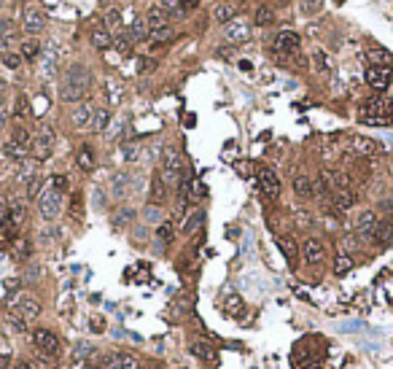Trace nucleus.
<instances>
[{"instance_id": "1", "label": "nucleus", "mask_w": 393, "mask_h": 369, "mask_svg": "<svg viewBox=\"0 0 393 369\" xmlns=\"http://www.w3.org/2000/svg\"><path fill=\"white\" fill-rule=\"evenodd\" d=\"M92 84V73L86 70L84 65H70L65 70V78H62V86H59V97L62 103H81L86 89Z\"/></svg>"}, {"instance_id": "2", "label": "nucleus", "mask_w": 393, "mask_h": 369, "mask_svg": "<svg viewBox=\"0 0 393 369\" xmlns=\"http://www.w3.org/2000/svg\"><path fill=\"white\" fill-rule=\"evenodd\" d=\"M361 121L372 127H388L390 124V103L385 97H369L361 105Z\"/></svg>"}, {"instance_id": "3", "label": "nucleus", "mask_w": 393, "mask_h": 369, "mask_svg": "<svg viewBox=\"0 0 393 369\" xmlns=\"http://www.w3.org/2000/svg\"><path fill=\"white\" fill-rule=\"evenodd\" d=\"M146 25H148V38H151L154 43H164L170 41L172 35V27H170V19H167V11L162 9V6H154V9L146 11Z\"/></svg>"}, {"instance_id": "4", "label": "nucleus", "mask_w": 393, "mask_h": 369, "mask_svg": "<svg viewBox=\"0 0 393 369\" xmlns=\"http://www.w3.org/2000/svg\"><path fill=\"white\" fill-rule=\"evenodd\" d=\"M159 178L167 183V189H178L180 178H183V159H180V154L175 151V148H167L162 156V164H159Z\"/></svg>"}, {"instance_id": "5", "label": "nucleus", "mask_w": 393, "mask_h": 369, "mask_svg": "<svg viewBox=\"0 0 393 369\" xmlns=\"http://www.w3.org/2000/svg\"><path fill=\"white\" fill-rule=\"evenodd\" d=\"M54 143H57V138H54V130L49 124H41L38 132L33 135V146H30V154H33L35 162H46L49 156L54 154Z\"/></svg>"}, {"instance_id": "6", "label": "nucleus", "mask_w": 393, "mask_h": 369, "mask_svg": "<svg viewBox=\"0 0 393 369\" xmlns=\"http://www.w3.org/2000/svg\"><path fill=\"white\" fill-rule=\"evenodd\" d=\"M38 213H41L43 221H54L62 213V194L54 189V186H46L38 197Z\"/></svg>"}, {"instance_id": "7", "label": "nucleus", "mask_w": 393, "mask_h": 369, "mask_svg": "<svg viewBox=\"0 0 393 369\" xmlns=\"http://www.w3.org/2000/svg\"><path fill=\"white\" fill-rule=\"evenodd\" d=\"M41 81H51L54 76H57V70H59V46H57V41H49L41 49Z\"/></svg>"}, {"instance_id": "8", "label": "nucleus", "mask_w": 393, "mask_h": 369, "mask_svg": "<svg viewBox=\"0 0 393 369\" xmlns=\"http://www.w3.org/2000/svg\"><path fill=\"white\" fill-rule=\"evenodd\" d=\"M302 46V38L299 33H294V30H283V33L275 35L272 41V51L278 54V57H291V54H296Z\"/></svg>"}, {"instance_id": "9", "label": "nucleus", "mask_w": 393, "mask_h": 369, "mask_svg": "<svg viewBox=\"0 0 393 369\" xmlns=\"http://www.w3.org/2000/svg\"><path fill=\"white\" fill-rule=\"evenodd\" d=\"M256 183H258V192H261L267 200H278L280 197V178L272 167H258Z\"/></svg>"}, {"instance_id": "10", "label": "nucleus", "mask_w": 393, "mask_h": 369, "mask_svg": "<svg viewBox=\"0 0 393 369\" xmlns=\"http://www.w3.org/2000/svg\"><path fill=\"white\" fill-rule=\"evenodd\" d=\"M43 27H46L43 9H38V6H27L25 14H22V30H25L27 35H41Z\"/></svg>"}, {"instance_id": "11", "label": "nucleus", "mask_w": 393, "mask_h": 369, "mask_svg": "<svg viewBox=\"0 0 393 369\" xmlns=\"http://www.w3.org/2000/svg\"><path fill=\"white\" fill-rule=\"evenodd\" d=\"M33 342H35V348H38L41 356H57V350H59L57 334L49 332V329H35V332H33Z\"/></svg>"}, {"instance_id": "12", "label": "nucleus", "mask_w": 393, "mask_h": 369, "mask_svg": "<svg viewBox=\"0 0 393 369\" xmlns=\"http://www.w3.org/2000/svg\"><path fill=\"white\" fill-rule=\"evenodd\" d=\"M364 78H366V84L372 86L374 92L388 89V84H390V65H369Z\"/></svg>"}, {"instance_id": "13", "label": "nucleus", "mask_w": 393, "mask_h": 369, "mask_svg": "<svg viewBox=\"0 0 393 369\" xmlns=\"http://www.w3.org/2000/svg\"><path fill=\"white\" fill-rule=\"evenodd\" d=\"M14 310L30 324V321H35L38 316H41V302H38L35 296H30V294H22L19 299L14 302Z\"/></svg>"}, {"instance_id": "14", "label": "nucleus", "mask_w": 393, "mask_h": 369, "mask_svg": "<svg viewBox=\"0 0 393 369\" xmlns=\"http://www.w3.org/2000/svg\"><path fill=\"white\" fill-rule=\"evenodd\" d=\"M302 256L307 264H320L326 259V245L318 237H307L302 242Z\"/></svg>"}, {"instance_id": "15", "label": "nucleus", "mask_w": 393, "mask_h": 369, "mask_svg": "<svg viewBox=\"0 0 393 369\" xmlns=\"http://www.w3.org/2000/svg\"><path fill=\"white\" fill-rule=\"evenodd\" d=\"M188 353L196 356L200 361H208V364H213V361L218 358V348L210 340H191L188 342Z\"/></svg>"}, {"instance_id": "16", "label": "nucleus", "mask_w": 393, "mask_h": 369, "mask_svg": "<svg viewBox=\"0 0 393 369\" xmlns=\"http://www.w3.org/2000/svg\"><path fill=\"white\" fill-rule=\"evenodd\" d=\"M103 369H140V361L132 353H111L103 358Z\"/></svg>"}, {"instance_id": "17", "label": "nucleus", "mask_w": 393, "mask_h": 369, "mask_svg": "<svg viewBox=\"0 0 393 369\" xmlns=\"http://www.w3.org/2000/svg\"><path fill=\"white\" fill-rule=\"evenodd\" d=\"M224 35H226V41H229V43H245L250 38V25L245 19H234V22L226 25Z\"/></svg>"}, {"instance_id": "18", "label": "nucleus", "mask_w": 393, "mask_h": 369, "mask_svg": "<svg viewBox=\"0 0 393 369\" xmlns=\"http://www.w3.org/2000/svg\"><path fill=\"white\" fill-rule=\"evenodd\" d=\"M19 43V27L11 19L0 17V49H14Z\"/></svg>"}, {"instance_id": "19", "label": "nucleus", "mask_w": 393, "mask_h": 369, "mask_svg": "<svg viewBox=\"0 0 393 369\" xmlns=\"http://www.w3.org/2000/svg\"><path fill=\"white\" fill-rule=\"evenodd\" d=\"M92 119H94V108L86 103V100H81V103L73 108V113H70V121H73V127H76V130L92 127Z\"/></svg>"}, {"instance_id": "20", "label": "nucleus", "mask_w": 393, "mask_h": 369, "mask_svg": "<svg viewBox=\"0 0 393 369\" xmlns=\"http://www.w3.org/2000/svg\"><path fill=\"white\" fill-rule=\"evenodd\" d=\"M167 194H170V189H167V183L159 178V172H154V178H151V186H148V202L151 205H164L167 202Z\"/></svg>"}, {"instance_id": "21", "label": "nucleus", "mask_w": 393, "mask_h": 369, "mask_svg": "<svg viewBox=\"0 0 393 369\" xmlns=\"http://www.w3.org/2000/svg\"><path fill=\"white\" fill-rule=\"evenodd\" d=\"M350 148L356 154H361V156H377L382 151V146L377 143V140H372V138H364V135H356L350 140Z\"/></svg>"}, {"instance_id": "22", "label": "nucleus", "mask_w": 393, "mask_h": 369, "mask_svg": "<svg viewBox=\"0 0 393 369\" xmlns=\"http://www.w3.org/2000/svg\"><path fill=\"white\" fill-rule=\"evenodd\" d=\"M374 229H377V216L374 210H364L356 221V232L361 234L364 240H374Z\"/></svg>"}, {"instance_id": "23", "label": "nucleus", "mask_w": 393, "mask_h": 369, "mask_svg": "<svg viewBox=\"0 0 393 369\" xmlns=\"http://www.w3.org/2000/svg\"><path fill=\"white\" fill-rule=\"evenodd\" d=\"M294 361H296L302 369H315L320 361H323V356H320L318 350H312V348H296Z\"/></svg>"}, {"instance_id": "24", "label": "nucleus", "mask_w": 393, "mask_h": 369, "mask_svg": "<svg viewBox=\"0 0 393 369\" xmlns=\"http://www.w3.org/2000/svg\"><path fill=\"white\" fill-rule=\"evenodd\" d=\"M294 194L299 200H312L315 197V180L307 175H296L294 178Z\"/></svg>"}, {"instance_id": "25", "label": "nucleus", "mask_w": 393, "mask_h": 369, "mask_svg": "<svg viewBox=\"0 0 393 369\" xmlns=\"http://www.w3.org/2000/svg\"><path fill=\"white\" fill-rule=\"evenodd\" d=\"M224 313H226V316H229V318H245V302H242L240 299V296L237 294H229V296H226V302H224Z\"/></svg>"}, {"instance_id": "26", "label": "nucleus", "mask_w": 393, "mask_h": 369, "mask_svg": "<svg viewBox=\"0 0 393 369\" xmlns=\"http://www.w3.org/2000/svg\"><path fill=\"white\" fill-rule=\"evenodd\" d=\"M332 205L337 210H350L353 205H356V194H353V189H340L332 194Z\"/></svg>"}, {"instance_id": "27", "label": "nucleus", "mask_w": 393, "mask_h": 369, "mask_svg": "<svg viewBox=\"0 0 393 369\" xmlns=\"http://www.w3.org/2000/svg\"><path fill=\"white\" fill-rule=\"evenodd\" d=\"M92 46L94 49H100V51H105V49H111L113 46V33H108L105 27H97V30H92Z\"/></svg>"}, {"instance_id": "28", "label": "nucleus", "mask_w": 393, "mask_h": 369, "mask_svg": "<svg viewBox=\"0 0 393 369\" xmlns=\"http://www.w3.org/2000/svg\"><path fill=\"white\" fill-rule=\"evenodd\" d=\"M121 154H124V159H127V162H138L140 156H143V143H140L138 138H132V140H124V146H121Z\"/></svg>"}, {"instance_id": "29", "label": "nucleus", "mask_w": 393, "mask_h": 369, "mask_svg": "<svg viewBox=\"0 0 393 369\" xmlns=\"http://www.w3.org/2000/svg\"><path fill=\"white\" fill-rule=\"evenodd\" d=\"M105 92H108V103H111V105H119L121 103L124 86H121L119 78H105Z\"/></svg>"}, {"instance_id": "30", "label": "nucleus", "mask_w": 393, "mask_h": 369, "mask_svg": "<svg viewBox=\"0 0 393 369\" xmlns=\"http://www.w3.org/2000/svg\"><path fill=\"white\" fill-rule=\"evenodd\" d=\"M202 221H205V210H202V208H196L194 213H188V216H186L183 232H186V234H194V232H200V229H202Z\"/></svg>"}, {"instance_id": "31", "label": "nucleus", "mask_w": 393, "mask_h": 369, "mask_svg": "<svg viewBox=\"0 0 393 369\" xmlns=\"http://www.w3.org/2000/svg\"><path fill=\"white\" fill-rule=\"evenodd\" d=\"M129 175H124V172H119V175H113V180H111V186H113V197L116 200H124L129 194Z\"/></svg>"}, {"instance_id": "32", "label": "nucleus", "mask_w": 393, "mask_h": 369, "mask_svg": "<svg viewBox=\"0 0 393 369\" xmlns=\"http://www.w3.org/2000/svg\"><path fill=\"white\" fill-rule=\"evenodd\" d=\"M76 162H78V167H81L84 172H92L94 170V151H92L89 146H81V148H78Z\"/></svg>"}, {"instance_id": "33", "label": "nucleus", "mask_w": 393, "mask_h": 369, "mask_svg": "<svg viewBox=\"0 0 393 369\" xmlns=\"http://www.w3.org/2000/svg\"><path fill=\"white\" fill-rule=\"evenodd\" d=\"M108 124H111V108H100V111H94L92 132H105Z\"/></svg>"}, {"instance_id": "34", "label": "nucleus", "mask_w": 393, "mask_h": 369, "mask_svg": "<svg viewBox=\"0 0 393 369\" xmlns=\"http://www.w3.org/2000/svg\"><path fill=\"white\" fill-rule=\"evenodd\" d=\"M213 19L221 22V25H229V22H234V6L232 3H221L213 9Z\"/></svg>"}, {"instance_id": "35", "label": "nucleus", "mask_w": 393, "mask_h": 369, "mask_svg": "<svg viewBox=\"0 0 393 369\" xmlns=\"http://www.w3.org/2000/svg\"><path fill=\"white\" fill-rule=\"evenodd\" d=\"M253 22H256V27H270L275 22V11L270 6H258L256 14H253Z\"/></svg>"}, {"instance_id": "36", "label": "nucleus", "mask_w": 393, "mask_h": 369, "mask_svg": "<svg viewBox=\"0 0 393 369\" xmlns=\"http://www.w3.org/2000/svg\"><path fill=\"white\" fill-rule=\"evenodd\" d=\"M113 43H116V49L124 51V54H129L132 46H135V41H132V35H129V30H121V33H116V35H113Z\"/></svg>"}, {"instance_id": "37", "label": "nucleus", "mask_w": 393, "mask_h": 369, "mask_svg": "<svg viewBox=\"0 0 393 369\" xmlns=\"http://www.w3.org/2000/svg\"><path fill=\"white\" fill-rule=\"evenodd\" d=\"M14 116L17 119H27V116H33V108H30V100L25 95H19L14 100Z\"/></svg>"}, {"instance_id": "38", "label": "nucleus", "mask_w": 393, "mask_h": 369, "mask_svg": "<svg viewBox=\"0 0 393 369\" xmlns=\"http://www.w3.org/2000/svg\"><path fill=\"white\" fill-rule=\"evenodd\" d=\"M9 218H11V224L19 226L25 224V218H27V210H25V205H19V202H14V205H9Z\"/></svg>"}, {"instance_id": "39", "label": "nucleus", "mask_w": 393, "mask_h": 369, "mask_svg": "<svg viewBox=\"0 0 393 369\" xmlns=\"http://www.w3.org/2000/svg\"><path fill=\"white\" fill-rule=\"evenodd\" d=\"M390 237H393V224H390V221H377L374 240H380V242H385V245H388Z\"/></svg>"}, {"instance_id": "40", "label": "nucleus", "mask_w": 393, "mask_h": 369, "mask_svg": "<svg viewBox=\"0 0 393 369\" xmlns=\"http://www.w3.org/2000/svg\"><path fill=\"white\" fill-rule=\"evenodd\" d=\"M312 62H315V70H320V73H332V68H334V62L326 51H315L312 54Z\"/></svg>"}, {"instance_id": "41", "label": "nucleus", "mask_w": 393, "mask_h": 369, "mask_svg": "<svg viewBox=\"0 0 393 369\" xmlns=\"http://www.w3.org/2000/svg\"><path fill=\"white\" fill-rule=\"evenodd\" d=\"M323 9V0H299V14L304 17H315Z\"/></svg>"}, {"instance_id": "42", "label": "nucleus", "mask_w": 393, "mask_h": 369, "mask_svg": "<svg viewBox=\"0 0 393 369\" xmlns=\"http://www.w3.org/2000/svg\"><path fill=\"white\" fill-rule=\"evenodd\" d=\"M46 189V186H43V178H41V172H38V175H33V178H30L27 180V197L30 200H38V197H41V192Z\"/></svg>"}, {"instance_id": "43", "label": "nucleus", "mask_w": 393, "mask_h": 369, "mask_svg": "<svg viewBox=\"0 0 393 369\" xmlns=\"http://www.w3.org/2000/svg\"><path fill=\"white\" fill-rule=\"evenodd\" d=\"M353 270V259L348 254H340L337 256V262H334V275L337 278H342V275H348Z\"/></svg>"}, {"instance_id": "44", "label": "nucleus", "mask_w": 393, "mask_h": 369, "mask_svg": "<svg viewBox=\"0 0 393 369\" xmlns=\"http://www.w3.org/2000/svg\"><path fill=\"white\" fill-rule=\"evenodd\" d=\"M129 35H132V41H143V38H148V25H146V17H140L135 19V25L129 27Z\"/></svg>"}, {"instance_id": "45", "label": "nucleus", "mask_w": 393, "mask_h": 369, "mask_svg": "<svg viewBox=\"0 0 393 369\" xmlns=\"http://www.w3.org/2000/svg\"><path fill=\"white\" fill-rule=\"evenodd\" d=\"M103 25H105V30L108 33H121V17H119V11H108L105 14V19H103Z\"/></svg>"}, {"instance_id": "46", "label": "nucleus", "mask_w": 393, "mask_h": 369, "mask_svg": "<svg viewBox=\"0 0 393 369\" xmlns=\"http://www.w3.org/2000/svg\"><path fill=\"white\" fill-rule=\"evenodd\" d=\"M9 326L14 329V332H19V334H25V332H27V321H25V318H22V316H19V313H17V310H14V307L9 310Z\"/></svg>"}, {"instance_id": "47", "label": "nucleus", "mask_w": 393, "mask_h": 369, "mask_svg": "<svg viewBox=\"0 0 393 369\" xmlns=\"http://www.w3.org/2000/svg\"><path fill=\"white\" fill-rule=\"evenodd\" d=\"M132 218H135V210H129V208H119L116 210V216H113V226L116 229H121L124 224H129Z\"/></svg>"}, {"instance_id": "48", "label": "nucleus", "mask_w": 393, "mask_h": 369, "mask_svg": "<svg viewBox=\"0 0 393 369\" xmlns=\"http://www.w3.org/2000/svg\"><path fill=\"white\" fill-rule=\"evenodd\" d=\"M30 254H33L30 240H14V256L17 259H30Z\"/></svg>"}, {"instance_id": "49", "label": "nucleus", "mask_w": 393, "mask_h": 369, "mask_svg": "<svg viewBox=\"0 0 393 369\" xmlns=\"http://www.w3.org/2000/svg\"><path fill=\"white\" fill-rule=\"evenodd\" d=\"M19 49H22V57H25V59H35V57H41V46H38L35 41H25V43L19 46Z\"/></svg>"}, {"instance_id": "50", "label": "nucleus", "mask_w": 393, "mask_h": 369, "mask_svg": "<svg viewBox=\"0 0 393 369\" xmlns=\"http://www.w3.org/2000/svg\"><path fill=\"white\" fill-rule=\"evenodd\" d=\"M369 62L372 65H390V54L385 49H372L369 51Z\"/></svg>"}, {"instance_id": "51", "label": "nucleus", "mask_w": 393, "mask_h": 369, "mask_svg": "<svg viewBox=\"0 0 393 369\" xmlns=\"http://www.w3.org/2000/svg\"><path fill=\"white\" fill-rule=\"evenodd\" d=\"M172 234H175V226H172V221H162L159 229H156V237H159L162 242H170Z\"/></svg>"}, {"instance_id": "52", "label": "nucleus", "mask_w": 393, "mask_h": 369, "mask_svg": "<svg viewBox=\"0 0 393 369\" xmlns=\"http://www.w3.org/2000/svg\"><path fill=\"white\" fill-rule=\"evenodd\" d=\"M49 186H54L59 194H65L70 189V180H68V175H51L49 178Z\"/></svg>"}, {"instance_id": "53", "label": "nucleus", "mask_w": 393, "mask_h": 369, "mask_svg": "<svg viewBox=\"0 0 393 369\" xmlns=\"http://www.w3.org/2000/svg\"><path fill=\"white\" fill-rule=\"evenodd\" d=\"M3 65L11 68V70H17V68L22 65V57H19L17 51H6V54H3Z\"/></svg>"}, {"instance_id": "54", "label": "nucleus", "mask_w": 393, "mask_h": 369, "mask_svg": "<svg viewBox=\"0 0 393 369\" xmlns=\"http://www.w3.org/2000/svg\"><path fill=\"white\" fill-rule=\"evenodd\" d=\"M278 245H280V251L286 254V259H294V254H296V248H294V240H288V237H280L278 240Z\"/></svg>"}, {"instance_id": "55", "label": "nucleus", "mask_w": 393, "mask_h": 369, "mask_svg": "<svg viewBox=\"0 0 393 369\" xmlns=\"http://www.w3.org/2000/svg\"><path fill=\"white\" fill-rule=\"evenodd\" d=\"M159 3H162V9H164V11H172V14H178V17H180V11H183L180 0H159Z\"/></svg>"}, {"instance_id": "56", "label": "nucleus", "mask_w": 393, "mask_h": 369, "mask_svg": "<svg viewBox=\"0 0 393 369\" xmlns=\"http://www.w3.org/2000/svg\"><path fill=\"white\" fill-rule=\"evenodd\" d=\"M143 218H146V221H159V218H162L159 205H148V208L143 210Z\"/></svg>"}, {"instance_id": "57", "label": "nucleus", "mask_w": 393, "mask_h": 369, "mask_svg": "<svg viewBox=\"0 0 393 369\" xmlns=\"http://www.w3.org/2000/svg\"><path fill=\"white\" fill-rule=\"evenodd\" d=\"M70 216L81 218V194H73V200H70Z\"/></svg>"}, {"instance_id": "58", "label": "nucleus", "mask_w": 393, "mask_h": 369, "mask_svg": "<svg viewBox=\"0 0 393 369\" xmlns=\"http://www.w3.org/2000/svg\"><path fill=\"white\" fill-rule=\"evenodd\" d=\"M159 151H162V143H151V146L146 148V156L154 162V159H156V154H159Z\"/></svg>"}, {"instance_id": "59", "label": "nucleus", "mask_w": 393, "mask_h": 369, "mask_svg": "<svg viewBox=\"0 0 393 369\" xmlns=\"http://www.w3.org/2000/svg\"><path fill=\"white\" fill-rule=\"evenodd\" d=\"M6 216H9V205H6L3 200H0V224L6 221Z\"/></svg>"}, {"instance_id": "60", "label": "nucleus", "mask_w": 393, "mask_h": 369, "mask_svg": "<svg viewBox=\"0 0 393 369\" xmlns=\"http://www.w3.org/2000/svg\"><path fill=\"white\" fill-rule=\"evenodd\" d=\"M92 329L94 332H103V318H92Z\"/></svg>"}, {"instance_id": "61", "label": "nucleus", "mask_w": 393, "mask_h": 369, "mask_svg": "<svg viewBox=\"0 0 393 369\" xmlns=\"http://www.w3.org/2000/svg\"><path fill=\"white\" fill-rule=\"evenodd\" d=\"M11 369H33V366H30V364H27V361H17V364H14Z\"/></svg>"}, {"instance_id": "62", "label": "nucleus", "mask_w": 393, "mask_h": 369, "mask_svg": "<svg viewBox=\"0 0 393 369\" xmlns=\"http://www.w3.org/2000/svg\"><path fill=\"white\" fill-rule=\"evenodd\" d=\"M0 113H3V100H0Z\"/></svg>"}]
</instances>
